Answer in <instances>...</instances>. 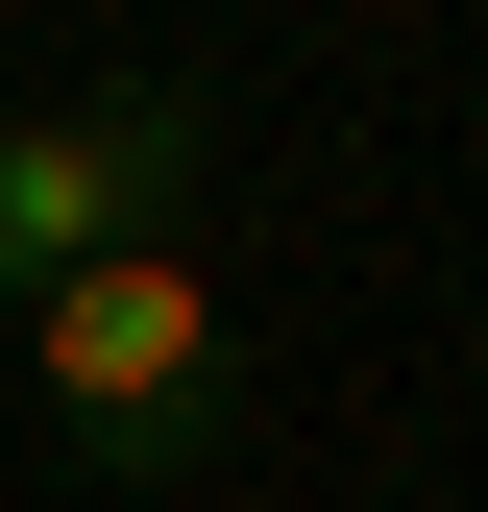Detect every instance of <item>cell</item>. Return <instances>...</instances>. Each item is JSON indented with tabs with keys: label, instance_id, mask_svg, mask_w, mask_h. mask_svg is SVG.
I'll return each instance as SVG.
<instances>
[{
	"label": "cell",
	"instance_id": "1",
	"mask_svg": "<svg viewBox=\"0 0 488 512\" xmlns=\"http://www.w3.org/2000/svg\"><path fill=\"white\" fill-rule=\"evenodd\" d=\"M196 171H220L196 74L25 98V122H0V293H74V269H122V244H171V220H196Z\"/></svg>",
	"mask_w": 488,
	"mask_h": 512
},
{
	"label": "cell",
	"instance_id": "2",
	"mask_svg": "<svg viewBox=\"0 0 488 512\" xmlns=\"http://www.w3.org/2000/svg\"><path fill=\"white\" fill-rule=\"evenodd\" d=\"M25 342H49V415H74L98 464H196V415H220V293L171 269V244L25 293Z\"/></svg>",
	"mask_w": 488,
	"mask_h": 512
}]
</instances>
